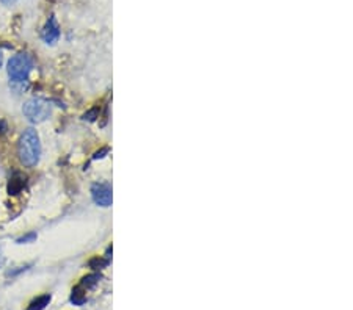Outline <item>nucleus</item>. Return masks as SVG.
Listing matches in <instances>:
<instances>
[{"label": "nucleus", "mask_w": 353, "mask_h": 310, "mask_svg": "<svg viewBox=\"0 0 353 310\" xmlns=\"http://www.w3.org/2000/svg\"><path fill=\"white\" fill-rule=\"evenodd\" d=\"M18 155L21 163L26 168H33V166L38 164L41 158V141L38 132L35 128L30 127L27 130H24L18 144Z\"/></svg>", "instance_id": "f257e3e1"}, {"label": "nucleus", "mask_w": 353, "mask_h": 310, "mask_svg": "<svg viewBox=\"0 0 353 310\" xmlns=\"http://www.w3.org/2000/svg\"><path fill=\"white\" fill-rule=\"evenodd\" d=\"M33 69V60L29 54H16L15 56L10 58L8 62V77L11 80V83H15V85H24L27 80H29V76Z\"/></svg>", "instance_id": "f03ea898"}, {"label": "nucleus", "mask_w": 353, "mask_h": 310, "mask_svg": "<svg viewBox=\"0 0 353 310\" xmlns=\"http://www.w3.org/2000/svg\"><path fill=\"white\" fill-rule=\"evenodd\" d=\"M22 113L30 122L40 124V122H44L46 119H49L52 108H51V104L47 100H44L41 98H32L24 104Z\"/></svg>", "instance_id": "7ed1b4c3"}, {"label": "nucleus", "mask_w": 353, "mask_h": 310, "mask_svg": "<svg viewBox=\"0 0 353 310\" xmlns=\"http://www.w3.org/2000/svg\"><path fill=\"white\" fill-rule=\"evenodd\" d=\"M91 198L94 204L99 207H110L113 202V194H112V186L109 184H94L91 186Z\"/></svg>", "instance_id": "20e7f679"}, {"label": "nucleus", "mask_w": 353, "mask_h": 310, "mask_svg": "<svg viewBox=\"0 0 353 310\" xmlns=\"http://www.w3.org/2000/svg\"><path fill=\"white\" fill-rule=\"evenodd\" d=\"M41 36L46 44H55L58 41V38H60V27H58V22H57L55 16H51L49 19H47Z\"/></svg>", "instance_id": "39448f33"}, {"label": "nucleus", "mask_w": 353, "mask_h": 310, "mask_svg": "<svg viewBox=\"0 0 353 310\" xmlns=\"http://www.w3.org/2000/svg\"><path fill=\"white\" fill-rule=\"evenodd\" d=\"M24 186H26V176L21 172H15L11 176L10 182H8V194L10 196H16L19 194Z\"/></svg>", "instance_id": "423d86ee"}, {"label": "nucleus", "mask_w": 353, "mask_h": 310, "mask_svg": "<svg viewBox=\"0 0 353 310\" xmlns=\"http://www.w3.org/2000/svg\"><path fill=\"white\" fill-rule=\"evenodd\" d=\"M51 300H52L51 294H43V296H38L37 300L30 302V306H29V308H27V310H44V308H46V306H49Z\"/></svg>", "instance_id": "0eeeda50"}, {"label": "nucleus", "mask_w": 353, "mask_h": 310, "mask_svg": "<svg viewBox=\"0 0 353 310\" xmlns=\"http://www.w3.org/2000/svg\"><path fill=\"white\" fill-rule=\"evenodd\" d=\"M98 280H99V276L98 274H90V276H87V278H84L82 279V282H80V287L82 288H91V287H94V285L98 284Z\"/></svg>", "instance_id": "6e6552de"}, {"label": "nucleus", "mask_w": 353, "mask_h": 310, "mask_svg": "<svg viewBox=\"0 0 353 310\" xmlns=\"http://www.w3.org/2000/svg\"><path fill=\"white\" fill-rule=\"evenodd\" d=\"M35 240H37V232H29V234H26L24 236L18 238L16 243L24 244V243H32V242H35Z\"/></svg>", "instance_id": "1a4fd4ad"}, {"label": "nucleus", "mask_w": 353, "mask_h": 310, "mask_svg": "<svg viewBox=\"0 0 353 310\" xmlns=\"http://www.w3.org/2000/svg\"><path fill=\"white\" fill-rule=\"evenodd\" d=\"M109 264V260H104V258H99V257H96V258H93L91 262H90V266L91 268H104L105 265Z\"/></svg>", "instance_id": "9d476101"}, {"label": "nucleus", "mask_w": 353, "mask_h": 310, "mask_svg": "<svg viewBox=\"0 0 353 310\" xmlns=\"http://www.w3.org/2000/svg\"><path fill=\"white\" fill-rule=\"evenodd\" d=\"M99 116V113H98V108H93L91 112H88V113H85L84 114V119L85 121H96V118Z\"/></svg>", "instance_id": "9b49d317"}, {"label": "nucleus", "mask_w": 353, "mask_h": 310, "mask_svg": "<svg viewBox=\"0 0 353 310\" xmlns=\"http://www.w3.org/2000/svg\"><path fill=\"white\" fill-rule=\"evenodd\" d=\"M109 152V149L107 148H104V149H101V150H98L96 154L93 155V160H98V158H102V157H105V154Z\"/></svg>", "instance_id": "f8f14e48"}, {"label": "nucleus", "mask_w": 353, "mask_h": 310, "mask_svg": "<svg viewBox=\"0 0 353 310\" xmlns=\"http://www.w3.org/2000/svg\"><path fill=\"white\" fill-rule=\"evenodd\" d=\"M7 130V122L5 121H2V119H0V134H4Z\"/></svg>", "instance_id": "ddd939ff"}, {"label": "nucleus", "mask_w": 353, "mask_h": 310, "mask_svg": "<svg viewBox=\"0 0 353 310\" xmlns=\"http://www.w3.org/2000/svg\"><path fill=\"white\" fill-rule=\"evenodd\" d=\"M4 264H5V257L2 256V252H0V268L4 266Z\"/></svg>", "instance_id": "4468645a"}, {"label": "nucleus", "mask_w": 353, "mask_h": 310, "mask_svg": "<svg viewBox=\"0 0 353 310\" xmlns=\"http://www.w3.org/2000/svg\"><path fill=\"white\" fill-rule=\"evenodd\" d=\"M2 63H4V54L0 50V68H2Z\"/></svg>", "instance_id": "2eb2a0df"}]
</instances>
